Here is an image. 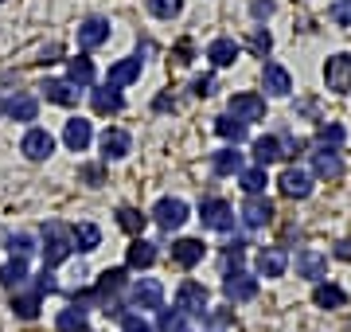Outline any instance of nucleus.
Here are the masks:
<instances>
[{"label": "nucleus", "instance_id": "18", "mask_svg": "<svg viewBox=\"0 0 351 332\" xmlns=\"http://www.w3.org/2000/svg\"><path fill=\"white\" fill-rule=\"evenodd\" d=\"M262 86H265V94H274V98H285L289 90H293V75H289L281 63H265Z\"/></svg>", "mask_w": 351, "mask_h": 332}, {"label": "nucleus", "instance_id": "9", "mask_svg": "<svg viewBox=\"0 0 351 332\" xmlns=\"http://www.w3.org/2000/svg\"><path fill=\"white\" fill-rule=\"evenodd\" d=\"M20 153H24L27 161H47V156L55 153V137H51L47 129H27L24 141H20Z\"/></svg>", "mask_w": 351, "mask_h": 332}, {"label": "nucleus", "instance_id": "49", "mask_svg": "<svg viewBox=\"0 0 351 332\" xmlns=\"http://www.w3.org/2000/svg\"><path fill=\"white\" fill-rule=\"evenodd\" d=\"M332 254H336L339 262H351V239H339V243L332 246Z\"/></svg>", "mask_w": 351, "mask_h": 332}, {"label": "nucleus", "instance_id": "20", "mask_svg": "<svg viewBox=\"0 0 351 332\" xmlns=\"http://www.w3.org/2000/svg\"><path fill=\"white\" fill-rule=\"evenodd\" d=\"M313 176L339 180L343 176V156H339L336 149H320V153H313Z\"/></svg>", "mask_w": 351, "mask_h": 332}, {"label": "nucleus", "instance_id": "45", "mask_svg": "<svg viewBox=\"0 0 351 332\" xmlns=\"http://www.w3.org/2000/svg\"><path fill=\"white\" fill-rule=\"evenodd\" d=\"M36 289H39V294H55V289H59V281H55V274H51L47 266L39 270V278H36Z\"/></svg>", "mask_w": 351, "mask_h": 332}, {"label": "nucleus", "instance_id": "11", "mask_svg": "<svg viewBox=\"0 0 351 332\" xmlns=\"http://www.w3.org/2000/svg\"><path fill=\"white\" fill-rule=\"evenodd\" d=\"M277 184H281V192H285L289 200H308V195H313V176H308L304 168H285Z\"/></svg>", "mask_w": 351, "mask_h": 332}, {"label": "nucleus", "instance_id": "2", "mask_svg": "<svg viewBox=\"0 0 351 332\" xmlns=\"http://www.w3.org/2000/svg\"><path fill=\"white\" fill-rule=\"evenodd\" d=\"M226 110H230V117H234V121L250 126V121H262V117H265V98H262V94H250V90H242V94H230Z\"/></svg>", "mask_w": 351, "mask_h": 332}, {"label": "nucleus", "instance_id": "13", "mask_svg": "<svg viewBox=\"0 0 351 332\" xmlns=\"http://www.w3.org/2000/svg\"><path fill=\"white\" fill-rule=\"evenodd\" d=\"M258 274L262 278H281L289 270V254H285V246H265V250H258Z\"/></svg>", "mask_w": 351, "mask_h": 332}, {"label": "nucleus", "instance_id": "12", "mask_svg": "<svg viewBox=\"0 0 351 332\" xmlns=\"http://www.w3.org/2000/svg\"><path fill=\"white\" fill-rule=\"evenodd\" d=\"M63 141H66V149H71V153H86L90 141H94V126H90L86 117H71L66 129H63Z\"/></svg>", "mask_w": 351, "mask_h": 332}, {"label": "nucleus", "instance_id": "7", "mask_svg": "<svg viewBox=\"0 0 351 332\" xmlns=\"http://www.w3.org/2000/svg\"><path fill=\"white\" fill-rule=\"evenodd\" d=\"M223 294H226V301H250L258 294V278L246 274V270H230L223 281Z\"/></svg>", "mask_w": 351, "mask_h": 332}, {"label": "nucleus", "instance_id": "43", "mask_svg": "<svg viewBox=\"0 0 351 332\" xmlns=\"http://www.w3.org/2000/svg\"><path fill=\"white\" fill-rule=\"evenodd\" d=\"M121 332H152V324L141 317V313H125V317H121Z\"/></svg>", "mask_w": 351, "mask_h": 332}, {"label": "nucleus", "instance_id": "30", "mask_svg": "<svg viewBox=\"0 0 351 332\" xmlns=\"http://www.w3.org/2000/svg\"><path fill=\"white\" fill-rule=\"evenodd\" d=\"M211 168H215V176H239L242 153H234V145H230V149H219V153L211 156Z\"/></svg>", "mask_w": 351, "mask_h": 332}, {"label": "nucleus", "instance_id": "31", "mask_svg": "<svg viewBox=\"0 0 351 332\" xmlns=\"http://www.w3.org/2000/svg\"><path fill=\"white\" fill-rule=\"evenodd\" d=\"M71 243L82 250V254H90V250H98L101 246V230H98V223H78L75 230H71Z\"/></svg>", "mask_w": 351, "mask_h": 332}, {"label": "nucleus", "instance_id": "23", "mask_svg": "<svg viewBox=\"0 0 351 332\" xmlns=\"http://www.w3.org/2000/svg\"><path fill=\"white\" fill-rule=\"evenodd\" d=\"M39 301H43V294H39V289H24V285H20V289H12V313L20 320H36L39 317Z\"/></svg>", "mask_w": 351, "mask_h": 332}, {"label": "nucleus", "instance_id": "21", "mask_svg": "<svg viewBox=\"0 0 351 332\" xmlns=\"http://www.w3.org/2000/svg\"><path fill=\"white\" fill-rule=\"evenodd\" d=\"M137 78H141V59H117V63L110 67V75H106V86L121 90V86H129V82H137Z\"/></svg>", "mask_w": 351, "mask_h": 332}, {"label": "nucleus", "instance_id": "26", "mask_svg": "<svg viewBox=\"0 0 351 332\" xmlns=\"http://www.w3.org/2000/svg\"><path fill=\"white\" fill-rule=\"evenodd\" d=\"M125 262L129 270H149L152 262H156V243H149V239H133L125 250Z\"/></svg>", "mask_w": 351, "mask_h": 332}, {"label": "nucleus", "instance_id": "40", "mask_svg": "<svg viewBox=\"0 0 351 332\" xmlns=\"http://www.w3.org/2000/svg\"><path fill=\"white\" fill-rule=\"evenodd\" d=\"M250 47H254V55H262V59H265V55L274 51V36H269V32H262V27H258V32H254V36H250Z\"/></svg>", "mask_w": 351, "mask_h": 332}, {"label": "nucleus", "instance_id": "48", "mask_svg": "<svg viewBox=\"0 0 351 332\" xmlns=\"http://www.w3.org/2000/svg\"><path fill=\"white\" fill-rule=\"evenodd\" d=\"M191 90H195V94H199V98H207V94H211V90H215V78H211V75L195 78V86H191Z\"/></svg>", "mask_w": 351, "mask_h": 332}, {"label": "nucleus", "instance_id": "10", "mask_svg": "<svg viewBox=\"0 0 351 332\" xmlns=\"http://www.w3.org/2000/svg\"><path fill=\"white\" fill-rule=\"evenodd\" d=\"M106 39H110V20L90 16V20L78 24V47H82V51H94V47H101Z\"/></svg>", "mask_w": 351, "mask_h": 332}, {"label": "nucleus", "instance_id": "1", "mask_svg": "<svg viewBox=\"0 0 351 332\" xmlns=\"http://www.w3.org/2000/svg\"><path fill=\"white\" fill-rule=\"evenodd\" d=\"M75 243H71V227H63L59 219H51L47 227H43V266H63L66 258H71Z\"/></svg>", "mask_w": 351, "mask_h": 332}, {"label": "nucleus", "instance_id": "33", "mask_svg": "<svg viewBox=\"0 0 351 332\" xmlns=\"http://www.w3.org/2000/svg\"><path fill=\"white\" fill-rule=\"evenodd\" d=\"M66 82H71V86H90V82H94V63H90L86 55H78V59L66 63Z\"/></svg>", "mask_w": 351, "mask_h": 332}, {"label": "nucleus", "instance_id": "3", "mask_svg": "<svg viewBox=\"0 0 351 332\" xmlns=\"http://www.w3.org/2000/svg\"><path fill=\"white\" fill-rule=\"evenodd\" d=\"M199 219H203V227H211V230H230L234 227V207L226 200H219V195H207L199 204Z\"/></svg>", "mask_w": 351, "mask_h": 332}, {"label": "nucleus", "instance_id": "6", "mask_svg": "<svg viewBox=\"0 0 351 332\" xmlns=\"http://www.w3.org/2000/svg\"><path fill=\"white\" fill-rule=\"evenodd\" d=\"M324 82L328 90H336V94H351V55H332L324 63Z\"/></svg>", "mask_w": 351, "mask_h": 332}, {"label": "nucleus", "instance_id": "47", "mask_svg": "<svg viewBox=\"0 0 351 332\" xmlns=\"http://www.w3.org/2000/svg\"><path fill=\"white\" fill-rule=\"evenodd\" d=\"M250 12L258 16V20H269V16H274V0H254Z\"/></svg>", "mask_w": 351, "mask_h": 332}, {"label": "nucleus", "instance_id": "27", "mask_svg": "<svg viewBox=\"0 0 351 332\" xmlns=\"http://www.w3.org/2000/svg\"><path fill=\"white\" fill-rule=\"evenodd\" d=\"M297 274L308 278V281H320L328 274V258L320 254V250H301V254H297Z\"/></svg>", "mask_w": 351, "mask_h": 332}, {"label": "nucleus", "instance_id": "29", "mask_svg": "<svg viewBox=\"0 0 351 332\" xmlns=\"http://www.w3.org/2000/svg\"><path fill=\"white\" fill-rule=\"evenodd\" d=\"M313 301H316V309H339V305H348V294L339 285H332V281H316Z\"/></svg>", "mask_w": 351, "mask_h": 332}, {"label": "nucleus", "instance_id": "15", "mask_svg": "<svg viewBox=\"0 0 351 332\" xmlns=\"http://www.w3.org/2000/svg\"><path fill=\"white\" fill-rule=\"evenodd\" d=\"M129 149H133V137H129L125 129H106L101 133V156L106 161H125Z\"/></svg>", "mask_w": 351, "mask_h": 332}, {"label": "nucleus", "instance_id": "19", "mask_svg": "<svg viewBox=\"0 0 351 332\" xmlns=\"http://www.w3.org/2000/svg\"><path fill=\"white\" fill-rule=\"evenodd\" d=\"M39 90H43V98H47V102H55V106H78V94H82V90L71 86L66 78H47Z\"/></svg>", "mask_w": 351, "mask_h": 332}, {"label": "nucleus", "instance_id": "28", "mask_svg": "<svg viewBox=\"0 0 351 332\" xmlns=\"http://www.w3.org/2000/svg\"><path fill=\"white\" fill-rule=\"evenodd\" d=\"M94 114H101V117H110V114H121V106H125V98H121V90H110V86H101V90H94Z\"/></svg>", "mask_w": 351, "mask_h": 332}, {"label": "nucleus", "instance_id": "53", "mask_svg": "<svg viewBox=\"0 0 351 332\" xmlns=\"http://www.w3.org/2000/svg\"><path fill=\"white\" fill-rule=\"evenodd\" d=\"M0 4H4V0H0Z\"/></svg>", "mask_w": 351, "mask_h": 332}, {"label": "nucleus", "instance_id": "42", "mask_svg": "<svg viewBox=\"0 0 351 332\" xmlns=\"http://www.w3.org/2000/svg\"><path fill=\"white\" fill-rule=\"evenodd\" d=\"M8 246H12V258H27L32 250H36V246H32V235H24V230H20V235H12V239H8Z\"/></svg>", "mask_w": 351, "mask_h": 332}, {"label": "nucleus", "instance_id": "24", "mask_svg": "<svg viewBox=\"0 0 351 332\" xmlns=\"http://www.w3.org/2000/svg\"><path fill=\"white\" fill-rule=\"evenodd\" d=\"M281 156H285V145H281V137L265 133V137L254 141V165H258V168L274 165V161H281Z\"/></svg>", "mask_w": 351, "mask_h": 332}, {"label": "nucleus", "instance_id": "44", "mask_svg": "<svg viewBox=\"0 0 351 332\" xmlns=\"http://www.w3.org/2000/svg\"><path fill=\"white\" fill-rule=\"evenodd\" d=\"M328 16H332V20H336L339 27H351V0H336Z\"/></svg>", "mask_w": 351, "mask_h": 332}, {"label": "nucleus", "instance_id": "34", "mask_svg": "<svg viewBox=\"0 0 351 332\" xmlns=\"http://www.w3.org/2000/svg\"><path fill=\"white\" fill-rule=\"evenodd\" d=\"M55 329L59 332H90L86 309H63V313L55 317Z\"/></svg>", "mask_w": 351, "mask_h": 332}, {"label": "nucleus", "instance_id": "17", "mask_svg": "<svg viewBox=\"0 0 351 332\" xmlns=\"http://www.w3.org/2000/svg\"><path fill=\"white\" fill-rule=\"evenodd\" d=\"M121 289H125V270L113 266V270H106V274L98 278V285H94V297H98V305L106 309V305L113 301V294H121Z\"/></svg>", "mask_w": 351, "mask_h": 332}, {"label": "nucleus", "instance_id": "51", "mask_svg": "<svg viewBox=\"0 0 351 332\" xmlns=\"http://www.w3.org/2000/svg\"><path fill=\"white\" fill-rule=\"evenodd\" d=\"M176 332H191V329H188V324H184V329H176Z\"/></svg>", "mask_w": 351, "mask_h": 332}, {"label": "nucleus", "instance_id": "8", "mask_svg": "<svg viewBox=\"0 0 351 332\" xmlns=\"http://www.w3.org/2000/svg\"><path fill=\"white\" fill-rule=\"evenodd\" d=\"M129 301L133 309H160L164 305V285L156 278H141L133 289H129Z\"/></svg>", "mask_w": 351, "mask_h": 332}, {"label": "nucleus", "instance_id": "50", "mask_svg": "<svg viewBox=\"0 0 351 332\" xmlns=\"http://www.w3.org/2000/svg\"><path fill=\"white\" fill-rule=\"evenodd\" d=\"M176 63H191V43H188V39L176 47Z\"/></svg>", "mask_w": 351, "mask_h": 332}, {"label": "nucleus", "instance_id": "36", "mask_svg": "<svg viewBox=\"0 0 351 332\" xmlns=\"http://www.w3.org/2000/svg\"><path fill=\"white\" fill-rule=\"evenodd\" d=\"M145 223H149V215H141L137 207H121V211H117V227L125 230V235H133V239H141Z\"/></svg>", "mask_w": 351, "mask_h": 332}, {"label": "nucleus", "instance_id": "37", "mask_svg": "<svg viewBox=\"0 0 351 332\" xmlns=\"http://www.w3.org/2000/svg\"><path fill=\"white\" fill-rule=\"evenodd\" d=\"M215 133H219L223 141H230V145H242V141H246V126H242V121H234L230 114L215 121Z\"/></svg>", "mask_w": 351, "mask_h": 332}, {"label": "nucleus", "instance_id": "52", "mask_svg": "<svg viewBox=\"0 0 351 332\" xmlns=\"http://www.w3.org/2000/svg\"><path fill=\"white\" fill-rule=\"evenodd\" d=\"M0 110H4V102H0Z\"/></svg>", "mask_w": 351, "mask_h": 332}, {"label": "nucleus", "instance_id": "38", "mask_svg": "<svg viewBox=\"0 0 351 332\" xmlns=\"http://www.w3.org/2000/svg\"><path fill=\"white\" fill-rule=\"evenodd\" d=\"M316 141H320L324 149H339V145L348 141V133H343V126H339V121H324V126L316 129Z\"/></svg>", "mask_w": 351, "mask_h": 332}, {"label": "nucleus", "instance_id": "46", "mask_svg": "<svg viewBox=\"0 0 351 332\" xmlns=\"http://www.w3.org/2000/svg\"><path fill=\"white\" fill-rule=\"evenodd\" d=\"M82 180H86L90 188H98L101 180H106V172H101V165H86L82 168Z\"/></svg>", "mask_w": 351, "mask_h": 332}, {"label": "nucleus", "instance_id": "39", "mask_svg": "<svg viewBox=\"0 0 351 332\" xmlns=\"http://www.w3.org/2000/svg\"><path fill=\"white\" fill-rule=\"evenodd\" d=\"M149 12L156 20H176V16L184 12V0H149Z\"/></svg>", "mask_w": 351, "mask_h": 332}, {"label": "nucleus", "instance_id": "5", "mask_svg": "<svg viewBox=\"0 0 351 332\" xmlns=\"http://www.w3.org/2000/svg\"><path fill=\"white\" fill-rule=\"evenodd\" d=\"M176 309L184 317H207V289H203L199 281H184L176 289Z\"/></svg>", "mask_w": 351, "mask_h": 332}, {"label": "nucleus", "instance_id": "41", "mask_svg": "<svg viewBox=\"0 0 351 332\" xmlns=\"http://www.w3.org/2000/svg\"><path fill=\"white\" fill-rule=\"evenodd\" d=\"M184 324H188V317H184L180 309H164L160 313V329L164 332H176V329H184Z\"/></svg>", "mask_w": 351, "mask_h": 332}, {"label": "nucleus", "instance_id": "16", "mask_svg": "<svg viewBox=\"0 0 351 332\" xmlns=\"http://www.w3.org/2000/svg\"><path fill=\"white\" fill-rule=\"evenodd\" d=\"M203 254H207V246H203L199 239H176V243H172V262H176V266H184V270L199 266Z\"/></svg>", "mask_w": 351, "mask_h": 332}, {"label": "nucleus", "instance_id": "4", "mask_svg": "<svg viewBox=\"0 0 351 332\" xmlns=\"http://www.w3.org/2000/svg\"><path fill=\"white\" fill-rule=\"evenodd\" d=\"M152 219H156V227H164V230H180L188 223V204L176 200V195H164V200H156V207H152Z\"/></svg>", "mask_w": 351, "mask_h": 332}, {"label": "nucleus", "instance_id": "22", "mask_svg": "<svg viewBox=\"0 0 351 332\" xmlns=\"http://www.w3.org/2000/svg\"><path fill=\"white\" fill-rule=\"evenodd\" d=\"M4 114L12 117V121H36V114H39V102L32 98V94H24V90H16L12 98L4 102Z\"/></svg>", "mask_w": 351, "mask_h": 332}, {"label": "nucleus", "instance_id": "32", "mask_svg": "<svg viewBox=\"0 0 351 332\" xmlns=\"http://www.w3.org/2000/svg\"><path fill=\"white\" fill-rule=\"evenodd\" d=\"M24 281H27V258H12V262L0 266V285L4 289H20Z\"/></svg>", "mask_w": 351, "mask_h": 332}, {"label": "nucleus", "instance_id": "14", "mask_svg": "<svg viewBox=\"0 0 351 332\" xmlns=\"http://www.w3.org/2000/svg\"><path fill=\"white\" fill-rule=\"evenodd\" d=\"M242 223L246 227H265L269 219H274V204L265 200V195H246V204H242Z\"/></svg>", "mask_w": 351, "mask_h": 332}, {"label": "nucleus", "instance_id": "35", "mask_svg": "<svg viewBox=\"0 0 351 332\" xmlns=\"http://www.w3.org/2000/svg\"><path fill=\"white\" fill-rule=\"evenodd\" d=\"M239 184H242V192L246 195H262L265 192V184H269V176H265V168H242L239 172Z\"/></svg>", "mask_w": 351, "mask_h": 332}, {"label": "nucleus", "instance_id": "25", "mask_svg": "<svg viewBox=\"0 0 351 332\" xmlns=\"http://www.w3.org/2000/svg\"><path fill=\"white\" fill-rule=\"evenodd\" d=\"M239 51L242 47L230 36H219V39H211V47H207V59H211V67H234Z\"/></svg>", "mask_w": 351, "mask_h": 332}]
</instances>
